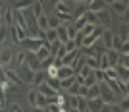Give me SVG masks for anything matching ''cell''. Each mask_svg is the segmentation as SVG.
Segmentation results:
<instances>
[{
  "instance_id": "1",
  "label": "cell",
  "mask_w": 129,
  "mask_h": 112,
  "mask_svg": "<svg viewBox=\"0 0 129 112\" xmlns=\"http://www.w3.org/2000/svg\"><path fill=\"white\" fill-rule=\"evenodd\" d=\"M96 85H98V97L102 99L104 104H112V102H116L118 95H114V91L110 89V87H108L104 81H100V83H96Z\"/></svg>"
},
{
  "instance_id": "2",
  "label": "cell",
  "mask_w": 129,
  "mask_h": 112,
  "mask_svg": "<svg viewBox=\"0 0 129 112\" xmlns=\"http://www.w3.org/2000/svg\"><path fill=\"white\" fill-rule=\"evenodd\" d=\"M19 44H21L23 50H27V52H37L39 48L43 47V39L41 37H25Z\"/></svg>"
},
{
  "instance_id": "3",
  "label": "cell",
  "mask_w": 129,
  "mask_h": 112,
  "mask_svg": "<svg viewBox=\"0 0 129 112\" xmlns=\"http://www.w3.org/2000/svg\"><path fill=\"white\" fill-rule=\"evenodd\" d=\"M16 72H17V77L21 79V83H31V81H33V75H35V72H33V70H29L25 64H23V66H17Z\"/></svg>"
},
{
  "instance_id": "4",
  "label": "cell",
  "mask_w": 129,
  "mask_h": 112,
  "mask_svg": "<svg viewBox=\"0 0 129 112\" xmlns=\"http://www.w3.org/2000/svg\"><path fill=\"white\" fill-rule=\"evenodd\" d=\"M12 58H14V48H10V47H2L0 48V66H2V68L10 66Z\"/></svg>"
},
{
  "instance_id": "5",
  "label": "cell",
  "mask_w": 129,
  "mask_h": 112,
  "mask_svg": "<svg viewBox=\"0 0 129 112\" xmlns=\"http://www.w3.org/2000/svg\"><path fill=\"white\" fill-rule=\"evenodd\" d=\"M70 2H71V0H58V2H56V6H54L56 16H60V14H71V16H73V10H71Z\"/></svg>"
},
{
  "instance_id": "6",
  "label": "cell",
  "mask_w": 129,
  "mask_h": 112,
  "mask_svg": "<svg viewBox=\"0 0 129 112\" xmlns=\"http://www.w3.org/2000/svg\"><path fill=\"white\" fill-rule=\"evenodd\" d=\"M25 66L29 70H33V72H39V70H41V60L37 58V54H35V52H27Z\"/></svg>"
},
{
  "instance_id": "7",
  "label": "cell",
  "mask_w": 129,
  "mask_h": 112,
  "mask_svg": "<svg viewBox=\"0 0 129 112\" xmlns=\"http://www.w3.org/2000/svg\"><path fill=\"white\" fill-rule=\"evenodd\" d=\"M4 75H6V79L10 81L12 85H19V83H21V79L17 77L16 68H10V66H6V68H4Z\"/></svg>"
},
{
  "instance_id": "8",
  "label": "cell",
  "mask_w": 129,
  "mask_h": 112,
  "mask_svg": "<svg viewBox=\"0 0 129 112\" xmlns=\"http://www.w3.org/2000/svg\"><path fill=\"white\" fill-rule=\"evenodd\" d=\"M25 58H27V50H17V52H14V58H12L10 68H17V66H23V64H25Z\"/></svg>"
},
{
  "instance_id": "9",
  "label": "cell",
  "mask_w": 129,
  "mask_h": 112,
  "mask_svg": "<svg viewBox=\"0 0 129 112\" xmlns=\"http://www.w3.org/2000/svg\"><path fill=\"white\" fill-rule=\"evenodd\" d=\"M114 70H116V74H118V81H119V83H127V77H129V68H127V66L116 64Z\"/></svg>"
},
{
  "instance_id": "10",
  "label": "cell",
  "mask_w": 129,
  "mask_h": 112,
  "mask_svg": "<svg viewBox=\"0 0 129 112\" xmlns=\"http://www.w3.org/2000/svg\"><path fill=\"white\" fill-rule=\"evenodd\" d=\"M104 56H106V60H108V66L114 68V66L118 64L119 52H118V50H114V48H108V50H104Z\"/></svg>"
},
{
  "instance_id": "11",
  "label": "cell",
  "mask_w": 129,
  "mask_h": 112,
  "mask_svg": "<svg viewBox=\"0 0 129 112\" xmlns=\"http://www.w3.org/2000/svg\"><path fill=\"white\" fill-rule=\"evenodd\" d=\"M102 99L100 97H96V99H89L87 101V110L89 112H100V108H102Z\"/></svg>"
},
{
  "instance_id": "12",
  "label": "cell",
  "mask_w": 129,
  "mask_h": 112,
  "mask_svg": "<svg viewBox=\"0 0 129 112\" xmlns=\"http://www.w3.org/2000/svg\"><path fill=\"white\" fill-rule=\"evenodd\" d=\"M37 91L41 93V95H44V97H56V95H58V91H54L46 81H43V83L37 87Z\"/></svg>"
},
{
  "instance_id": "13",
  "label": "cell",
  "mask_w": 129,
  "mask_h": 112,
  "mask_svg": "<svg viewBox=\"0 0 129 112\" xmlns=\"http://www.w3.org/2000/svg\"><path fill=\"white\" fill-rule=\"evenodd\" d=\"M96 19H98V23H100V25H108V23H110V19H112V17H110V10H108V8H104V10H98L96 12Z\"/></svg>"
},
{
  "instance_id": "14",
  "label": "cell",
  "mask_w": 129,
  "mask_h": 112,
  "mask_svg": "<svg viewBox=\"0 0 129 112\" xmlns=\"http://www.w3.org/2000/svg\"><path fill=\"white\" fill-rule=\"evenodd\" d=\"M71 75H75V72H73L71 66H60L56 77H58V79H66V77H71Z\"/></svg>"
},
{
  "instance_id": "15",
  "label": "cell",
  "mask_w": 129,
  "mask_h": 112,
  "mask_svg": "<svg viewBox=\"0 0 129 112\" xmlns=\"http://www.w3.org/2000/svg\"><path fill=\"white\" fill-rule=\"evenodd\" d=\"M79 54H81L79 50H71V52H66V56L62 58V66H71L77 58H79Z\"/></svg>"
},
{
  "instance_id": "16",
  "label": "cell",
  "mask_w": 129,
  "mask_h": 112,
  "mask_svg": "<svg viewBox=\"0 0 129 112\" xmlns=\"http://www.w3.org/2000/svg\"><path fill=\"white\" fill-rule=\"evenodd\" d=\"M2 19H4L6 27L14 25V10L12 8H2Z\"/></svg>"
},
{
  "instance_id": "17",
  "label": "cell",
  "mask_w": 129,
  "mask_h": 112,
  "mask_svg": "<svg viewBox=\"0 0 129 112\" xmlns=\"http://www.w3.org/2000/svg\"><path fill=\"white\" fill-rule=\"evenodd\" d=\"M112 37H114V33L110 31V29H104V31H102V35H100L98 41H102V43H104V50H108V48L112 47Z\"/></svg>"
},
{
  "instance_id": "18",
  "label": "cell",
  "mask_w": 129,
  "mask_h": 112,
  "mask_svg": "<svg viewBox=\"0 0 129 112\" xmlns=\"http://www.w3.org/2000/svg\"><path fill=\"white\" fill-rule=\"evenodd\" d=\"M33 2L35 0H16L14 6H12V10H29L33 6Z\"/></svg>"
},
{
  "instance_id": "19",
  "label": "cell",
  "mask_w": 129,
  "mask_h": 112,
  "mask_svg": "<svg viewBox=\"0 0 129 112\" xmlns=\"http://www.w3.org/2000/svg\"><path fill=\"white\" fill-rule=\"evenodd\" d=\"M102 52H104V50H102ZM98 54H100V52L87 56V58H85V66H89L91 70H98Z\"/></svg>"
},
{
  "instance_id": "20",
  "label": "cell",
  "mask_w": 129,
  "mask_h": 112,
  "mask_svg": "<svg viewBox=\"0 0 129 112\" xmlns=\"http://www.w3.org/2000/svg\"><path fill=\"white\" fill-rule=\"evenodd\" d=\"M29 10H31V14L35 16V19H37L39 16H43V14H44V12H43V0H35Z\"/></svg>"
},
{
  "instance_id": "21",
  "label": "cell",
  "mask_w": 129,
  "mask_h": 112,
  "mask_svg": "<svg viewBox=\"0 0 129 112\" xmlns=\"http://www.w3.org/2000/svg\"><path fill=\"white\" fill-rule=\"evenodd\" d=\"M46 29H48V16H39L37 17V31H46Z\"/></svg>"
},
{
  "instance_id": "22",
  "label": "cell",
  "mask_w": 129,
  "mask_h": 112,
  "mask_svg": "<svg viewBox=\"0 0 129 112\" xmlns=\"http://www.w3.org/2000/svg\"><path fill=\"white\" fill-rule=\"evenodd\" d=\"M104 8H108V6L104 4L102 0H92L91 4L87 6V10H89V12H94V14H96L98 10H104Z\"/></svg>"
},
{
  "instance_id": "23",
  "label": "cell",
  "mask_w": 129,
  "mask_h": 112,
  "mask_svg": "<svg viewBox=\"0 0 129 112\" xmlns=\"http://www.w3.org/2000/svg\"><path fill=\"white\" fill-rule=\"evenodd\" d=\"M110 6H112L118 14H125V12H127V2H123V0H114Z\"/></svg>"
},
{
  "instance_id": "24",
  "label": "cell",
  "mask_w": 129,
  "mask_h": 112,
  "mask_svg": "<svg viewBox=\"0 0 129 112\" xmlns=\"http://www.w3.org/2000/svg\"><path fill=\"white\" fill-rule=\"evenodd\" d=\"M43 81H46V74H44L43 70H39V72H35V75H33V81H31V83H33L35 87H39L41 83H43Z\"/></svg>"
},
{
  "instance_id": "25",
  "label": "cell",
  "mask_w": 129,
  "mask_h": 112,
  "mask_svg": "<svg viewBox=\"0 0 129 112\" xmlns=\"http://www.w3.org/2000/svg\"><path fill=\"white\" fill-rule=\"evenodd\" d=\"M56 35H58V41L62 44H64L66 41H70V39H68V31H66V25H62V23H60V27L56 29Z\"/></svg>"
},
{
  "instance_id": "26",
  "label": "cell",
  "mask_w": 129,
  "mask_h": 112,
  "mask_svg": "<svg viewBox=\"0 0 129 112\" xmlns=\"http://www.w3.org/2000/svg\"><path fill=\"white\" fill-rule=\"evenodd\" d=\"M85 25H87V17H85V14L73 19V27H75L77 31H81V29H83V27H85Z\"/></svg>"
},
{
  "instance_id": "27",
  "label": "cell",
  "mask_w": 129,
  "mask_h": 112,
  "mask_svg": "<svg viewBox=\"0 0 129 112\" xmlns=\"http://www.w3.org/2000/svg\"><path fill=\"white\" fill-rule=\"evenodd\" d=\"M35 54H37V58L41 60V62H43L44 58H48V56H52V54H50V50H48L46 47H41V48H39V50H37Z\"/></svg>"
},
{
  "instance_id": "28",
  "label": "cell",
  "mask_w": 129,
  "mask_h": 112,
  "mask_svg": "<svg viewBox=\"0 0 129 112\" xmlns=\"http://www.w3.org/2000/svg\"><path fill=\"white\" fill-rule=\"evenodd\" d=\"M85 17H87V23H91V25H100L94 12H89V10H87V12H85Z\"/></svg>"
},
{
  "instance_id": "29",
  "label": "cell",
  "mask_w": 129,
  "mask_h": 112,
  "mask_svg": "<svg viewBox=\"0 0 129 112\" xmlns=\"http://www.w3.org/2000/svg\"><path fill=\"white\" fill-rule=\"evenodd\" d=\"M44 39H46V41H50V43H54V41H58V35H56V29H46V31H44Z\"/></svg>"
},
{
  "instance_id": "30",
  "label": "cell",
  "mask_w": 129,
  "mask_h": 112,
  "mask_svg": "<svg viewBox=\"0 0 129 112\" xmlns=\"http://www.w3.org/2000/svg\"><path fill=\"white\" fill-rule=\"evenodd\" d=\"M64 48H66V52H71V50H79V47H77V43L73 41V39L66 41V43H64Z\"/></svg>"
},
{
  "instance_id": "31",
  "label": "cell",
  "mask_w": 129,
  "mask_h": 112,
  "mask_svg": "<svg viewBox=\"0 0 129 112\" xmlns=\"http://www.w3.org/2000/svg\"><path fill=\"white\" fill-rule=\"evenodd\" d=\"M66 93H68V97H73L79 93V83H71L70 87H66Z\"/></svg>"
},
{
  "instance_id": "32",
  "label": "cell",
  "mask_w": 129,
  "mask_h": 112,
  "mask_svg": "<svg viewBox=\"0 0 129 112\" xmlns=\"http://www.w3.org/2000/svg\"><path fill=\"white\" fill-rule=\"evenodd\" d=\"M96 97H98V85L94 83V85L89 87V93H87V101H89V99H96Z\"/></svg>"
},
{
  "instance_id": "33",
  "label": "cell",
  "mask_w": 129,
  "mask_h": 112,
  "mask_svg": "<svg viewBox=\"0 0 129 112\" xmlns=\"http://www.w3.org/2000/svg\"><path fill=\"white\" fill-rule=\"evenodd\" d=\"M121 44H123L121 37H119V35H114V37H112V47H110V48H114V50H119V47H121Z\"/></svg>"
},
{
  "instance_id": "34",
  "label": "cell",
  "mask_w": 129,
  "mask_h": 112,
  "mask_svg": "<svg viewBox=\"0 0 129 112\" xmlns=\"http://www.w3.org/2000/svg\"><path fill=\"white\" fill-rule=\"evenodd\" d=\"M37 95H39V91H37V89H31L29 93H27V101H29V104H31V106H35V101H37Z\"/></svg>"
},
{
  "instance_id": "35",
  "label": "cell",
  "mask_w": 129,
  "mask_h": 112,
  "mask_svg": "<svg viewBox=\"0 0 129 112\" xmlns=\"http://www.w3.org/2000/svg\"><path fill=\"white\" fill-rule=\"evenodd\" d=\"M46 83H48L54 91H58V93H60V89H62V87H60V79H58V77H48V81H46Z\"/></svg>"
},
{
  "instance_id": "36",
  "label": "cell",
  "mask_w": 129,
  "mask_h": 112,
  "mask_svg": "<svg viewBox=\"0 0 129 112\" xmlns=\"http://www.w3.org/2000/svg\"><path fill=\"white\" fill-rule=\"evenodd\" d=\"M35 106H39V108H46V97L39 93V95H37V101H35Z\"/></svg>"
},
{
  "instance_id": "37",
  "label": "cell",
  "mask_w": 129,
  "mask_h": 112,
  "mask_svg": "<svg viewBox=\"0 0 129 112\" xmlns=\"http://www.w3.org/2000/svg\"><path fill=\"white\" fill-rule=\"evenodd\" d=\"M60 27V19L56 16H52V17H48V29H58Z\"/></svg>"
},
{
  "instance_id": "38",
  "label": "cell",
  "mask_w": 129,
  "mask_h": 112,
  "mask_svg": "<svg viewBox=\"0 0 129 112\" xmlns=\"http://www.w3.org/2000/svg\"><path fill=\"white\" fill-rule=\"evenodd\" d=\"M44 110H46V112H62V110H64V108L60 106L58 102H52V104H48V106L44 108Z\"/></svg>"
},
{
  "instance_id": "39",
  "label": "cell",
  "mask_w": 129,
  "mask_h": 112,
  "mask_svg": "<svg viewBox=\"0 0 129 112\" xmlns=\"http://www.w3.org/2000/svg\"><path fill=\"white\" fill-rule=\"evenodd\" d=\"M77 110H79V112H85V110H87V99H85V97H79V102H77Z\"/></svg>"
},
{
  "instance_id": "40",
  "label": "cell",
  "mask_w": 129,
  "mask_h": 112,
  "mask_svg": "<svg viewBox=\"0 0 129 112\" xmlns=\"http://www.w3.org/2000/svg\"><path fill=\"white\" fill-rule=\"evenodd\" d=\"M119 37H121L123 43H127V25H121V23H119Z\"/></svg>"
},
{
  "instance_id": "41",
  "label": "cell",
  "mask_w": 129,
  "mask_h": 112,
  "mask_svg": "<svg viewBox=\"0 0 129 112\" xmlns=\"http://www.w3.org/2000/svg\"><path fill=\"white\" fill-rule=\"evenodd\" d=\"M94 27H96V25H91V23H87V25L83 27V29H81V33H83V37H87V35H91Z\"/></svg>"
},
{
  "instance_id": "42",
  "label": "cell",
  "mask_w": 129,
  "mask_h": 112,
  "mask_svg": "<svg viewBox=\"0 0 129 112\" xmlns=\"http://www.w3.org/2000/svg\"><path fill=\"white\" fill-rule=\"evenodd\" d=\"M94 77H96V83H100V81H104V77H106V75H104L102 70H94Z\"/></svg>"
},
{
  "instance_id": "43",
  "label": "cell",
  "mask_w": 129,
  "mask_h": 112,
  "mask_svg": "<svg viewBox=\"0 0 129 112\" xmlns=\"http://www.w3.org/2000/svg\"><path fill=\"white\" fill-rule=\"evenodd\" d=\"M87 93H89V87H87V85H79V93H77V97H85V99H87Z\"/></svg>"
},
{
  "instance_id": "44",
  "label": "cell",
  "mask_w": 129,
  "mask_h": 112,
  "mask_svg": "<svg viewBox=\"0 0 129 112\" xmlns=\"http://www.w3.org/2000/svg\"><path fill=\"white\" fill-rule=\"evenodd\" d=\"M119 108H121L123 112H127V110H129V101H127V97H123V101L119 102Z\"/></svg>"
},
{
  "instance_id": "45",
  "label": "cell",
  "mask_w": 129,
  "mask_h": 112,
  "mask_svg": "<svg viewBox=\"0 0 129 112\" xmlns=\"http://www.w3.org/2000/svg\"><path fill=\"white\" fill-rule=\"evenodd\" d=\"M118 52H119V54H127V52H129V43H123L121 47H119Z\"/></svg>"
},
{
  "instance_id": "46",
  "label": "cell",
  "mask_w": 129,
  "mask_h": 112,
  "mask_svg": "<svg viewBox=\"0 0 129 112\" xmlns=\"http://www.w3.org/2000/svg\"><path fill=\"white\" fill-rule=\"evenodd\" d=\"M6 31H8V27H0V44H2V43H4V37H6Z\"/></svg>"
},
{
  "instance_id": "47",
  "label": "cell",
  "mask_w": 129,
  "mask_h": 112,
  "mask_svg": "<svg viewBox=\"0 0 129 112\" xmlns=\"http://www.w3.org/2000/svg\"><path fill=\"white\" fill-rule=\"evenodd\" d=\"M119 23H121V25H127V12H125V14H119Z\"/></svg>"
},
{
  "instance_id": "48",
  "label": "cell",
  "mask_w": 129,
  "mask_h": 112,
  "mask_svg": "<svg viewBox=\"0 0 129 112\" xmlns=\"http://www.w3.org/2000/svg\"><path fill=\"white\" fill-rule=\"evenodd\" d=\"M83 81H85V77L81 74H75V83H79V85H83Z\"/></svg>"
},
{
  "instance_id": "49",
  "label": "cell",
  "mask_w": 129,
  "mask_h": 112,
  "mask_svg": "<svg viewBox=\"0 0 129 112\" xmlns=\"http://www.w3.org/2000/svg\"><path fill=\"white\" fill-rule=\"evenodd\" d=\"M10 112H23V110H21V108H19V106H17V104H12Z\"/></svg>"
},
{
  "instance_id": "50",
  "label": "cell",
  "mask_w": 129,
  "mask_h": 112,
  "mask_svg": "<svg viewBox=\"0 0 129 112\" xmlns=\"http://www.w3.org/2000/svg\"><path fill=\"white\" fill-rule=\"evenodd\" d=\"M33 112H44V108H39V106H33Z\"/></svg>"
},
{
  "instance_id": "51",
  "label": "cell",
  "mask_w": 129,
  "mask_h": 112,
  "mask_svg": "<svg viewBox=\"0 0 129 112\" xmlns=\"http://www.w3.org/2000/svg\"><path fill=\"white\" fill-rule=\"evenodd\" d=\"M66 112H79L77 108H66Z\"/></svg>"
},
{
  "instance_id": "52",
  "label": "cell",
  "mask_w": 129,
  "mask_h": 112,
  "mask_svg": "<svg viewBox=\"0 0 129 112\" xmlns=\"http://www.w3.org/2000/svg\"><path fill=\"white\" fill-rule=\"evenodd\" d=\"M102 2H104V4H106V6H110V4H112V2H114V0H102Z\"/></svg>"
},
{
  "instance_id": "53",
  "label": "cell",
  "mask_w": 129,
  "mask_h": 112,
  "mask_svg": "<svg viewBox=\"0 0 129 112\" xmlns=\"http://www.w3.org/2000/svg\"><path fill=\"white\" fill-rule=\"evenodd\" d=\"M0 112H6V110H4V108H0Z\"/></svg>"
},
{
  "instance_id": "54",
  "label": "cell",
  "mask_w": 129,
  "mask_h": 112,
  "mask_svg": "<svg viewBox=\"0 0 129 112\" xmlns=\"http://www.w3.org/2000/svg\"><path fill=\"white\" fill-rule=\"evenodd\" d=\"M75 2H83V0H75Z\"/></svg>"
},
{
  "instance_id": "55",
  "label": "cell",
  "mask_w": 129,
  "mask_h": 112,
  "mask_svg": "<svg viewBox=\"0 0 129 112\" xmlns=\"http://www.w3.org/2000/svg\"><path fill=\"white\" fill-rule=\"evenodd\" d=\"M0 70H2V66H0Z\"/></svg>"
},
{
  "instance_id": "56",
  "label": "cell",
  "mask_w": 129,
  "mask_h": 112,
  "mask_svg": "<svg viewBox=\"0 0 129 112\" xmlns=\"http://www.w3.org/2000/svg\"><path fill=\"white\" fill-rule=\"evenodd\" d=\"M85 112H89V110H85Z\"/></svg>"
},
{
  "instance_id": "57",
  "label": "cell",
  "mask_w": 129,
  "mask_h": 112,
  "mask_svg": "<svg viewBox=\"0 0 129 112\" xmlns=\"http://www.w3.org/2000/svg\"><path fill=\"white\" fill-rule=\"evenodd\" d=\"M56 2H58V0H56Z\"/></svg>"
},
{
  "instance_id": "58",
  "label": "cell",
  "mask_w": 129,
  "mask_h": 112,
  "mask_svg": "<svg viewBox=\"0 0 129 112\" xmlns=\"http://www.w3.org/2000/svg\"><path fill=\"white\" fill-rule=\"evenodd\" d=\"M44 112H46V110H44Z\"/></svg>"
}]
</instances>
